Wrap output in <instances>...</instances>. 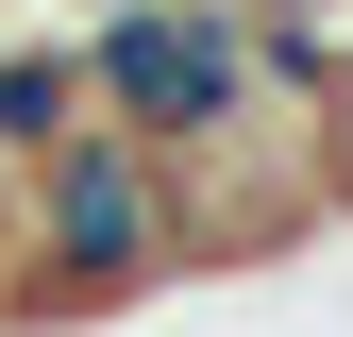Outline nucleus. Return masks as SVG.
<instances>
[{
    "instance_id": "1",
    "label": "nucleus",
    "mask_w": 353,
    "mask_h": 337,
    "mask_svg": "<svg viewBox=\"0 0 353 337\" xmlns=\"http://www.w3.org/2000/svg\"><path fill=\"white\" fill-rule=\"evenodd\" d=\"M185 287V168L135 152L118 118H84L68 152L17 168V220H0V320L68 337V320H135Z\"/></svg>"
},
{
    "instance_id": "2",
    "label": "nucleus",
    "mask_w": 353,
    "mask_h": 337,
    "mask_svg": "<svg viewBox=\"0 0 353 337\" xmlns=\"http://www.w3.org/2000/svg\"><path fill=\"white\" fill-rule=\"evenodd\" d=\"M84 84H101V118H118L135 152H168V168L219 152L252 102H270L236 0H101V17H84Z\"/></svg>"
},
{
    "instance_id": "3",
    "label": "nucleus",
    "mask_w": 353,
    "mask_h": 337,
    "mask_svg": "<svg viewBox=\"0 0 353 337\" xmlns=\"http://www.w3.org/2000/svg\"><path fill=\"white\" fill-rule=\"evenodd\" d=\"M84 118H101V84H84V34H0V168L68 152Z\"/></svg>"
}]
</instances>
